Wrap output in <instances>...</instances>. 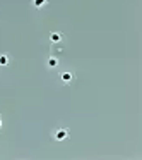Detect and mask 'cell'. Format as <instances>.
<instances>
[{
	"mask_svg": "<svg viewBox=\"0 0 142 160\" xmlns=\"http://www.w3.org/2000/svg\"><path fill=\"white\" fill-rule=\"evenodd\" d=\"M53 138H55L57 141H63V139L67 138V129H57V131L53 132Z\"/></svg>",
	"mask_w": 142,
	"mask_h": 160,
	"instance_id": "6da1fadb",
	"label": "cell"
},
{
	"mask_svg": "<svg viewBox=\"0 0 142 160\" xmlns=\"http://www.w3.org/2000/svg\"><path fill=\"white\" fill-rule=\"evenodd\" d=\"M60 79H62L63 84H70L74 81V74L72 72H62L60 74Z\"/></svg>",
	"mask_w": 142,
	"mask_h": 160,
	"instance_id": "7a4b0ae2",
	"label": "cell"
},
{
	"mask_svg": "<svg viewBox=\"0 0 142 160\" xmlns=\"http://www.w3.org/2000/svg\"><path fill=\"white\" fill-rule=\"evenodd\" d=\"M46 67H48V69L58 67V59H55V57H48V59H46Z\"/></svg>",
	"mask_w": 142,
	"mask_h": 160,
	"instance_id": "3957f363",
	"label": "cell"
},
{
	"mask_svg": "<svg viewBox=\"0 0 142 160\" xmlns=\"http://www.w3.org/2000/svg\"><path fill=\"white\" fill-rule=\"evenodd\" d=\"M62 40H63L62 33H52V35H50V42L52 43H60Z\"/></svg>",
	"mask_w": 142,
	"mask_h": 160,
	"instance_id": "277c9868",
	"label": "cell"
},
{
	"mask_svg": "<svg viewBox=\"0 0 142 160\" xmlns=\"http://www.w3.org/2000/svg\"><path fill=\"white\" fill-rule=\"evenodd\" d=\"M9 64V55L7 53H0V66H7Z\"/></svg>",
	"mask_w": 142,
	"mask_h": 160,
	"instance_id": "5b68a950",
	"label": "cell"
},
{
	"mask_svg": "<svg viewBox=\"0 0 142 160\" xmlns=\"http://www.w3.org/2000/svg\"><path fill=\"white\" fill-rule=\"evenodd\" d=\"M46 2H48V0H33V5H34V7H43Z\"/></svg>",
	"mask_w": 142,
	"mask_h": 160,
	"instance_id": "8992f818",
	"label": "cell"
},
{
	"mask_svg": "<svg viewBox=\"0 0 142 160\" xmlns=\"http://www.w3.org/2000/svg\"><path fill=\"white\" fill-rule=\"evenodd\" d=\"M0 128H2V119H0Z\"/></svg>",
	"mask_w": 142,
	"mask_h": 160,
	"instance_id": "52a82bcc",
	"label": "cell"
}]
</instances>
